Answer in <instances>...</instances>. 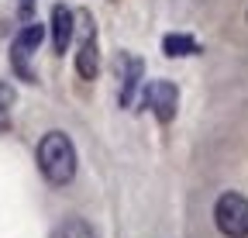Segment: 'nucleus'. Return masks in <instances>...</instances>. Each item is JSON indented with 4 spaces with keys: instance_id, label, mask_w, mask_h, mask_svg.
Wrapping results in <instances>:
<instances>
[{
    "instance_id": "nucleus-1",
    "label": "nucleus",
    "mask_w": 248,
    "mask_h": 238,
    "mask_svg": "<svg viewBox=\"0 0 248 238\" xmlns=\"http://www.w3.org/2000/svg\"><path fill=\"white\" fill-rule=\"evenodd\" d=\"M38 169L52 187H69L76 176V145L66 131H48L38 142Z\"/></svg>"
},
{
    "instance_id": "nucleus-2",
    "label": "nucleus",
    "mask_w": 248,
    "mask_h": 238,
    "mask_svg": "<svg viewBox=\"0 0 248 238\" xmlns=\"http://www.w3.org/2000/svg\"><path fill=\"white\" fill-rule=\"evenodd\" d=\"M214 224L224 238H248V200L241 193H221L214 204Z\"/></svg>"
},
{
    "instance_id": "nucleus-3",
    "label": "nucleus",
    "mask_w": 248,
    "mask_h": 238,
    "mask_svg": "<svg viewBox=\"0 0 248 238\" xmlns=\"http://www.w3.org/2000/svg\"><path fill=\"white\" fill-rule=\"evenodd\" d=\"M42 38H45V24L31 21V24H24L21 32H17V38H14V45H11V66H14V73H17L24 83H35V73H31L28 59L38 52Z\"/></svg>"
},
{
    "instance_id": "nucleus-4",
    "label": "nucleus",
    "mask_w": 248,
    "mask_h": 238,
    "mask_svg": "<svg viewBox=\"0 0 248 238\" xmlns=\"http://www.w3.org/2000/svg\"><path fill=\"white\" fill-rule=\"evenodd\" d=\"M145 107L159 117L162 125H169L172 117H176V111H179V90H176L169 79H152L145 86Z\"/></svg>"
},
{
    "instance_id": "nucleus-5",
    "label": "nucleus",
    "mask_w": 248,
    "mask_h": 238,
    "mask_svg": "<svg viewBox=\"0 0 248 238\" xmlns=\"http://www.w3.org/2000/svg\"><path fill=\"white\" fill-rule=\"evenodd\" d=\"M48 28H52V48H55V52H66L69 42H73V11H69L66 4H55Z\"/></svg>"
},
{
    "instance_id": "nucleus-6",
    "label": "nucleus",
    "mask_w": 248,
    "mask_h": 238,
    "mask_svg": "<svg viewBox=\"0 0 248 238\" xmlns=\"http://www.w3.org/2000/svg\"><path fill=\"white\" fill-rule=\"evenodd\" d=\"M76 73H79L83 79H97V73H100V52H97V35H93V32L79 42V52H76Z\"/></svg>"
},
{
    "instance_id": "nucleus-7",
    "label": "nucleus",
    "mask_w": 248,
    "mask_h": 238,
    "mask_svg": "<svg viewBox=\"0 0 248 238\" xmlns=\"http://www.w3.org/2000/svg\"><path fill=\"white\" fill-rule=\"evenodd\" d=\"M124 83H121V107H131L135 104V94H138V83H141V59L138 55H128L124 59Z\"/></svg>"
},
{
    "instance_id": "nucleus-8",
    "label": "nucleus",
    "mask_w": 248,
    "mask_h": 238,
    "mask_svg": "<svg viewBox=\"0 0 248 238\" xmlns=\"http://www.w3.org/2000/svg\"><path fill=\"white\" fill-rule=\"evenodd\" d=\"M162 52L169 59H186V55H197L200 52V42L190 38V35H166L162 38Z\"/></svg>"
},
{
    "instance_id": "nucleus-9",
    "label": "nucleus",
    "mask_w": 248,
    "mask_h": 238,
    "mask_svg": "<svg viewBox=\"0 0 248 238\" xmlns=\"http://www.w3.org/2000/svg\"><path fill=\"white\" fill-rule=\"evenodd\" d=\"M52 238H97V231H93L83 218H66V221L55 228Z\"/></svg>"
},
{
    "instance_id": "nucleus-10",
    "label": "nucleus",
    "mask_w": 248,
    "mask_h": 238,
    "mask_svg": "<svg viewBox=\"0 0 248 238\" xmlns=\"http://www.w3.org/2000/svg\"><path fill=\"white\" fill-rule=\"evenodd\" d=\"M14 100H17L14 86H11V83H0V114H7V111L14 107Z\"/></svg>"
},
{
    "instance_id": "nucleus-11",
    "label": "nucleus",
    "mask_w": 248,
    "mask_h": 238,
    "mask_svg": "<svg viewBox=\"0 0 248 238\" xmlns=\"http://www.w3.org/2000/svg\"><path fill=\"white\" fill-rule=\"evenodd\" d=\"M31 4H35V0H21V14H24V17L31 14Z\"/></svg>"
},
{
    "instance_id": "nucleus-12",
    "label": "nucleus",
    "mask_w": 248,
    "mask_h": 238,
    "mask_svg": "<svg viewBox=\"0 0 248 238\" xmlns=\"http://www.w3.org/2000/svg\"><path fill=\"white\" fill-rule=\"evenodd\" d=\"M0 128H7V114H0Z\"/></svg>"
}]
</instances>
